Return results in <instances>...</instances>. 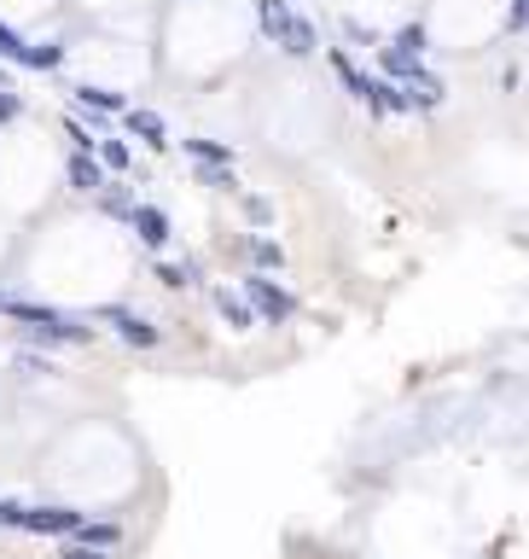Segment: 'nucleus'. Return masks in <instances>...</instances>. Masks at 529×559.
Segmentation results:
<instances>
[{
    "mask_svg": "<svg viewBox=\"0 0 529 559\" xmlns=\"http://www.w3.org/2000/svg\"><path fill=\"white\" fill-rule=\"evenodd\" d=\"M19 117H24V94H0V129H7V123H19Z\"/></svg>",
    "mask_w": 529,
    "mask_h": 559,
    "instance_id": "22",
    "label": "nucleus"
},
{
    "mask_svg": "<svg viewBox=\"0 0 529 559\" xmlns=\"http://www.w3.org/2000/svg\"><path fill=\"white\" fill-rule=\"evenodd\" d=\"M64 141H71V151H99V129L76 123V117H64Z\"/></svg>",
    "mask_w": 529,
    "mask_h": 559,
    "instance_id": "19",
    "label": "nucleus"
},
{
    "mask_svg": "<svg viewBox=\"0 0 529 559\" xmlns=\"http://www.w3.org/2000/svg\"><path fill=\"white\" fill-rule=\"evenodd\" d=\"M256 36L274 41V47H285L292 59H303V53H315V47H320L315 24L303 19L292 0H256Z\"/></svg>",
    "mask_w": 529,
    "mask_h": 559,
    "instance_id": "2",
    "label": "nucleus"
},
{
    "mask_svg": "<svg viewBox=\"0 0 529 559\" xmlns=\"http://www.w3.org/2000/svg\"><path fill=\"white\" fill-rule=\"evenodd\" d=\"M94 158L106 163V175H128V169H134V151H128V141H116V134H99Z\"/></svg>",
    "mask_w": 529,
    "mask_h": 559,
    "instance_id": "15",
    "label": "nucleus"
},
{
    "mask_svg": "<svg viewBox=\"0 0 529 559\" xmlns=\"http://www.w3.org/2000/svg\"><path fill=\"white\" fill-rule=\"evenodd\" d=\"M529 24V0H512V29H524Z\"/></svg>",
    "mask_w": 529,
    "mask_h": 559,
    "instance_id": "25",
    "label": "nucleus"
},
{
    "mask_svg": "<svg viewBox=\"0 0 529 559\" xmlns=\"http://www.w3.org/2000/svg\"><path fill=\"white\" fill-rule=\"evenodd\" d=\"M19 320V332L29 338V344H94V327L82 315H64L53 309V303H29V297H7V309Z\"/></svg>",
    "mask_w": 529,
    "mask_h": 559,
    "instance_id": "1",
    "label": "nucleus"
},
{
    "mask_svg": "<svg viewBox=\"0 0 529 559\" xmlns=\"http://www.w3.org/2000/svg\"><path fill=\"white\" fill-rule=\"evenodd\" d=\"M7 297H12V292H7V285H0V309H7Z\"/></svg>",
    "mask_w": 529,
    "mask_h": 559,
    "instance_id": "26",
    "label": "nucleus"
},
{
    "mask_svg": "<svg viewBox=\"0 0 529 559\" xmlns=\"http://www.w3.org/2000/svg\"><path fill=\"white\" fill-rule=\"evenodd\" d=\"M210 303H216V315L227 320L233 332H250V327H256V309L233 292V285H210Z\"/></svg>",
    "mask_w": 529,
    "mask_h": 559,
    "instance_id": "11",
    "label": "nucleus"
},
{
    "mask_svg": "<svg viewBox=\"0 0 529 559\" xmlns=\"http://www.w3.org/2000/svg\"><path fill=\"white\" fill-rule=\"evenodd\" d=\"M94 205H99V216H111V222H128L140 198H134L123 181H106V186H99V198H94Z\"/></svg>",
    "mask_w": 529,
    "mask_h": 559,
    "instance_id": "13",
    "label": "nucleus"
},
{
    "mask_svg": "<svg viewBox=\"0 0 529 559\" xmlns=\"http://www.w3.org/2000/svg\"><path fill=\"white\" fill-rule=\"evenodd\" d=\"M198 280H204L198 263H163L158 257V285H163V292H193Z\"/></svg>",
    "mask_w": 529,
    "mask_h": 559,
    "instance_id": "16",
    "label": "nucleus"
},
{
    "mask_svg": "<svg viewBox=\"0 0 529 559\" xmlns=\"http://www.w3.org/2000/svg\"><path fill=\"white\" fill-rule=\"evenodd\" d=\"M71 99L82 111H94V117H123L128 111V94L123 88H111V82H71Z\"/></svg>",
    "mask_w": 529,
    "mask_h": 559,
    "instance_id": "6",
    "label": "nucleus"
},
{
    "mask_svg": "<svg viewBox=\"0 0 529 559\" xmlns=\"http://www.w3.org/2000/svg\"><path fill=\"white\" fill-rule=\"evenodd\" d=\"M19 373H29V379H47V373H59V367L47 362V355H36V350H24V355H19Z\"/></svg>",
    "mask_w": 529,
    "mask_h": 559,
    "instance_id": "20",
    "label": "nucleus"
},
{
    "mask_svg": "<svg viewBox=\"0 0 529 559\" xmlns=\"http://www.w3.org/2000/svg\"><path fill=\"white\" fill-rule=\"evenodd\" d=\"M238 205H245V216H250V222H274V205H268V198H256V193H245V198H238Z\"/></svg>",
    "mask_w": 529,
    "mask_h": 559,
    "instance_id": "21",
    "label": "nucleus"
},
{
    "mask_svg": "<svg viewBox=\"0 0 529 559\" xmlns=\"http://www.w3.org/2000/svg\"><path fill=\"white\" fill-rule=\"evenodd\" d=\"M64 59H71V47H64V41L29 36V41H24V59H19V71H64Z\"/></svg>",
    "mask_w": 529,
    "mask_h": 559,
    "instance_id": "10",
    "label": "nucleus"
},
{
    "mask_svg": "<svg viewBox=\"0 0 529 559\" xmlns=\"http://www.w3.org/2000/svg\"><path fill=\"white\" fill-rule=\"evenodd\" d=\"M245 257H250V275H274V268L285 263V251L274 240H262V233H250L245 240Z\"/></svg>",
    "mask_w": 529,
    "mask_h": 559,
    "instance_id": "14",
    "label": "nucleus"
},
{
    "mask_svg": "<svg viewBox=\"0 0 529 559\" xmlns=\"http://www.w3.org/2000/svg\"><path fill=\"white\" fill-rule=\"evenodd\" d=\"M24 41H29V36H24L19 24L0 19V64H19V59H24Z\"/></svg>",
    "mask_w": 529,
    "mask_h": 559,
    "instance_id": "18",
    "label": "nucleus"
},
{
    "mask_svg": "<svg viewBox=\"0 0 529 559\" xmlns=\"http://www.w3.org/2000/svg\"><path fill=\"white\" fill-rule=\"evenodd\" d=\"M59 559H116V554H106V548H82V542H64Z\"/></svg>",
    "mask_w": 529,
    "mask_h": 559,
    "instance_id": "24",
    "label": "nucleus"
},
{
    "mask_svg": "<svg viewBox=\"0 0 529 559\" xmlns=\"http://www.w3.org/2000/svg\"><path fill=\"white\" fill-rule=\"evenodd\" d=\"M181 151H186V158H193V163H210V169L233 158V151L221 146V141H204V134H193V141H181Z\"/></svg>",
    "mask_w": 529,
    "mask_h": 559,
    "instance_id": "17",
    "label": "nucleus"
},
{
    "mask_svg": "<svg viewBox=\"0 0 529 559\" xmlns=\"http://www.w3.org/2000/svg\"><path fill=\"white\" fill-rule=\"evenodd\" d=\"M123 129L134 134V141H146L151 151L169 146V123H163L158 111H146V106H128V111H123Z\"/></svg>",
    "mask_w": 529,
    "mask_h": 559,
    "instance_id": "9",
    "label": "nucleus"
},
{
    "mask_svg": "<svg viewBox=\"0 0 529 559\" xmlns=\"http://www.w3.org/2000/svg\"><path fill=\"white\" fill-rule=\"evenodd\" d=\"M99 320H106V327L123 338L128 350H158V344H163V327H158V320H146L140 309H128V303H106V309H99Z\"/></svg>",
    "mask_w": 529,
    "mask_h": 559,
    "instance_id": "5",
    "label": "nucleus"
},
{
    "mask_svg": "<svg viewBox=\"0 0 529 559\" xmlns=\"http://www.w3.org/2000/svg\"><path fill=\"white\" fill-rule=\"evenodd\" d=\"M82 524H88L82 507H64V501H36V507H29L24 501V536H59V542H71Z\"/></svg>",
    "mask_w": 529,
    "mask_h": 559,
    "instance_id": "4",
    "label": "nucleus"
},
{
    "mask_svg": "<svg viewBox=\"0 0 529 559\" xmlns=\"http://www.w3.org/2000/svg\"><path fill=\"white\" fill-rule=\"evenodd\" d=\"M128 233H134V240H140L146 251H163L169 233H175V222H169V210H158V205H134Z\"/></svg>",
    "mask_w": 529,
    "mask_h": 559,
    "instance_id": "7",
    "label": "nucleus"
},
{
    "mask_svg": "<svg viewBox=\"0 0 529 559\" xmlns=\"http://www.w3.org/2000/svg\"><path fill=\"white\" fill-rule=\"evenodd\" d=\"M0 531H24V501H0Z\"/></svg>",
    "mask_w": 529,
    "mask_h": 559,
    "instance_id": "23",
    "label": "nucleus"
},
{
    "mask_svg": "<svg viewBox=\"0 0 529 559\" xmlns=\"http://www.w3.org/2000/svg\"><path fill=\"white\" fill-rule=\"evenodd\" d=\"M238 297L256 309V320H262V327H285V320L297 315V297L285 292L280 280H268V275H245V280H238Z\"/></svg>",
    "mask_w": 529,
    "mask_h": 559,
    "instance_id": "3",
    "label": "nucleus"
},
{
    "mask_svg": "<svg viewBox=\"0 0 529 559\" xmlns=\"http://www.w3.org/2000/svg\"><path fill=\"white\" fill-rule=\"evenodd\" d=\"M64 181H71V193L99 198V186H106L111 175H106V163H99L94 151H71V158H64Z\"/></svg>",
    "mask_w": 529,
    "mask_h": 559,
    "instance_id": "8",
    "label": "nucleus"
},
{
    "mask_svg": "<svg viewBox=\"0 0 529 559\" xmlns=\"http://www.w3.org/2000/svg\"><path fill=\"white\" fill-rule=\"evenodd\" d=\"M71 542H82V548H106V554H116V548H123V524H116V519H88Z\"/></svg>",
    "mask_w": 529,
    "mask_h": 559,
    "instance_id": "12",
    "label": "nucleus"
}]
</instances>
